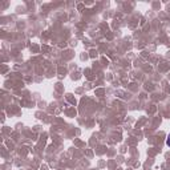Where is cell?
Instances as JSON below:
<instances>
[{
  "instance_id": "cell-1",
  "label": "cell",
  "mask_w": 170,
  "mask_h": 170,
  "mask_svg": "<svg viewBox=\"0 0 170 170\" xmlns=\"http://www.w3.org/2000/svg\"><path fill=\"white\" fill-rule=\"evenodd\" d=\"M166 143H167V146H170V134L167 135V139H166Z\"/></svg>"
}]
</instances>
